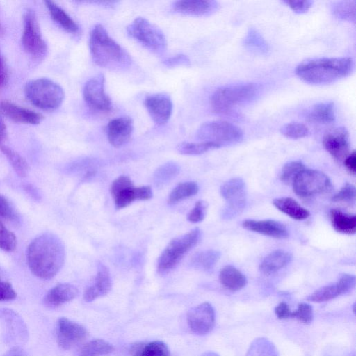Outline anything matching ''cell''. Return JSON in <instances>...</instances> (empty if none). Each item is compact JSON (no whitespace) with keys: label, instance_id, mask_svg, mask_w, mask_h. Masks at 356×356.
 I'll return each mask as SVG.
<instances>
[{"label":"cell","instance_id":"1","mask_svg":"<svg viewBox=\"0 0 356 356\" xmlns=\"http://www.w3.org/2000/svg\"><path fill=\"white\" fill-rule=\"evenodd\" d=\"M65 247L61 240L51 233L35 237L29 245L26 259L31 273L42 280L54 277L65 261Z\"/></svg>","mask_w":356,"mask_h":356},{"label":"cell","instance_id":"2","mask_svg":"<svg viewBox=\"0 0 356 356\" xmlns=\"http://www.w3.org/2000/svg\"><path fill=\"white\" fill-rule=\"evenodd\" d=\"M354 68L351 58H318L305 60L296 68V74L305 82L324 85L349 76Z\"/></svg>","mask_w":356,"mask_h":356},{"label":"cell","instance_id":"3","mask_svg":"<svg viewBox=\"0 0 356 356\" xmlns=\"http://www.w3.org/2000/svg\"><path fill=\"white\" fill-rule=\"evenodd\" d=\"M89 47L93 61L102 67L124 71L131 65L129 54L110 37L101 24H97L92 29Z\"/></svg>","mask_w":356,"mask_h":356},{"label":"cell","instance_id":"4","mask_svg":"<svg viewBox=\"0 0 356 356\" xmlns=\"http://www.w3.org/2000/svg\"><path fill=\"white\" fill-rule=\"evenodd\" d=\"M261 86L255 83H241L222 86L213 93L212 108L217 112H225L235 106L254 101L259 95Z\"/></svg>","mask_w":356,"mask_h":356},{"label":"cell","instance_id":"5","mask_svg":"<svg viewBox=\"0 0 356 356\" xmlns=\"http://www.w3.org/2000/svg\"><path fill=\"white\" fill-rule=\"evenodd\" d=\"M27 99L35 106L43 110H55L63 102L65 92L62 87L46 78L29 81L24 87Z\"/></svg>","mask_w":356,"mask_h":356},{"label":"cell","instance_id":"6","mask_svg":"<svg viewBox=\"0 0 356 356\" xmlns=\"http://www.w3.org/2000/svg\"><path fill=\"white\" fill-rule=\"evenodd\" d=\"M200 237V229L195 228L187 234L172 239L159 257L158 273L165 275L175 268L186 253L198 243Z\"/></svg>","mask_w":356,"mask_h":356},{"label":"cell","instance_id":"7","mask_svg":"<svg viewBox=\"0 0 356 356\" xmlns=\"http://www.w3.org/2000/svg\"><path fill=\"white\" fill-rule=\"evenodd\" d=\"M128 35L147 49L163 54L167 49V40L163 31L143 17L136 18L127 27Z\"/></svg>","mask_w":356,"mask_h":356},{"label":"cell","instance_id":"8","mask_svg":"<svg viewBox=\"0 0 356 356\" xmlns=\"http://www.w3.org/2000/svg\"><path fill=\"white\" fill-rule=\"evenodd\" d=\"M196 138L201 142L213 143L220 147L241 143L243 134L239 127L230 122L211 121L198 128Z\"/></svg>","mask_w":356,"mask_h":356},{"label":"cell","instance_id":"9","mask_svg":"<svg viewBox=\"0 0 356 356\" xmlns=\"http://www.w3.org/2000/svg\"><path fill=\"white\" fill-rule=\"evenodd\" d=\"M294 193L302 197H307L327 192L332 185L330 178L319 170L304 168L292 182Z\"/></svg>","mask_w":356,"mask_h":356},{"label":"cell","instance_id":"10","mask_svg":"<svg viewBox=\"0 0 356 356\" xmlns=\"http://www.w3.org/2000/svg\"><path fill=\"white\" fill-rule=\"evenodd\" d=\"M111 192L118 209L127 207L135 200H147L152 197L149 186L134 187L131 179L124 175L113 181Z\"/></svg>","mask_w":356,"mask_h":356},{"label":"cell","instance_id":"11","mask_svg":"<svg viewBox=\"0 0 356 356\" xmlns=\"http://www.w3.org/2000/svg\"><path fill=\"white\" fill-rule=\"evenodd\" d=\"M220 194L226 200L221 217L225 220L235 218L243 210L246 203V187L244 181L235 177L226 181L220 187Z\"/></svg>","mask_w":356,"mask_h":356},{"label":"cell","instance_id":"12","mask_svg":"<svg viewBox=\"0 0 356 356\" xmlns=\"http://www.w3.org/2000/svg\"><path fill=\"white\" fill-rule=\"evenodd\" d=\"M22 43L24 49L31 56L40 57L47 51V44L42 35L35 13L27 9L23 14Z\"/></svg>","mask_w":356,"mask_h":356},{"label":"cell","instance_id":"13","mask_svg":"<svg viewBox=\"0 0 356 356\" xmlns=\"http://www.w3.org/2000/svg\"><path fill=\"white\" fill-rule=\"evenodd\" d=\"M104 76L102 74L90 79L85 84L83 96L88 106L101 111H109L112 102L104 90Z\"/></svg>","mask_w":356,"mask_h":356},{"label":"cell","instance_id":"14","mask_svg":"<svg viewBox=\"0 0 356 356\" xmlns=\"http://www.w3.org/2000/svg\"><path fill=\"white\" fill-rule=\"evenodd\" d=\"M191 330L197 335L209 333L215 325V311L209 302L201 303L191 308L187 314Z\"/></svg>","mask_w":356,"mask_h":356},{"label":"cell","instance_id":"15","mask_svg":"<svg viewBox=\"0 0 356 356\" xmlns=\"http://www.w3.org/2000/svg\"><path fill=\"white\" fill-rule=\"evenodd\" d=\"M88 336L87 330L81 325L65 317L57 322L56 337L58 346L68 350L84 340Z\"/></svg>","mask_w":356,"mask_h":356},{"label":"cell","instance_id":"16","mask_svg":"<svg viewBox=\"0 0 356 356\" xmlns=\"http://www.w3.org/2000/svg\"><path fill=\"white\" fill-rule=\"evenodd\" d=\"M355 286V277L350 274H342L333 284L322 286L307 297V300L322 302L334 299L350 291Z\"/></svg>","mask_w":356,"mask_h":356},{"label":"cell","instance_id":"17","mask_svg":"<svg viewBox=\"0 0 356 356\" xmlns=\"http://www.w3.org/2000/svg\"><path fill=\"white\" fill-rule=\"evenodd\" d=\"M152 120L158 125L165 124L172 112V102L169 95L156 93L147 96L144 101Z\"/></svg>","mask_w":356,"mask_h":356},{"label":"cell","instance_id":"18","mask_svg":"<svg viewBox=\"0 0 356 356\" xmlns=\"http://www.w3.org/2000/svg\"><path fill=\"white\" fill-rule=\"evenodd\" d=\"M323 144L329 154L337 161H344L349 155V134L344 127L336 128L324 137Z\"/></svg>","mask_w":356,"mask_h":356},{"label":"cell","instance_id":"19","mask_svg":"<svg viewBox=\"0 0 356 356\" xmlns=\"http://www.w3.org/2000/svg\"><path fill=\"white\" fill-rule=\"evenodd\" d=\"M134 130V122L131 118L124 116L111 120L107 124L106 134L109 143L115 147L126 144Z\"/></svg>","mask_w":356,"mask_h":356},{"label":"cell","instance_id":"20","mask_svg":"<svg viewBox=\"0 0 356 356\" xmlns=\"http://www.w3.org/2000/svg\"><path fill=\"white\" fill-rule=\"evenodd\" d=\"M0 113L14 122L29 124H38L43 119L40 113L8 101L0 102Z\"/></svg>","mask_w":356,"mask_h":356},{"label":"cell","instance_id":"21","mask_svg":"<svg viewBox=\"0 0 356 356\" xmlns=\"http://www.w3.org/2000/svg\"><path fill=\"white\" fill-rule=\"evenodd\" d=\"M244 229L275 238L289 237L286 227L280 222L274 220H245L243 221Z\"/></svg>","mask_w":356,"mask_h":356},{"label":"cell","instance_id":"22","mask_svg":"<svg viewBox=\"0 0 356 356\" xmlns=\"http://www.w3.org/2000/svg\"><path fill=\"white\" fill-rule=\"evenodd\" d=\"M112 282L108 268L103 264L98 265V270L93 284L88 287L83 299L89 302L106 295L111 289Z\"/></svg>","mask_w":356,"mask_h":356},{"label":"cell","instance_id":"23","mask_svg":"<svg viewBox=\"0 0 356 356\" xmlns=\"http://www.w3.org/2000/svg\"><path fill=\"white\" fill-rule=\"evenodd\" d=\"M218 6V3L215 1L182 0L175 1L172 8L184 15L204 16L213 13Z\"/></svg>","mask_w":356,"mask_h":356},{"label":"cell","instance_id":"24","mask_svg":"<svg viewBox=\"0 0 356 356\" xmlns=\"http://www.w3.org/2000/svg\"><path fill=\"white\" fill-rule=\"evenodd\" d=\"M79 293L77 288L69 283H61L51 288L46 294L44 302L50 307L60 306L75 298Z\"/></svg>","mask_w":356,"mask_h":356},{"label":"cell","instance_id":"25","mask_svg":"<svg viewBox=\"0 0 356 356\" xmlns=\"http://www.w3.org/2000/svg\"><path fill=\"white\" fill-rule=\"evenodd\" d=\"M292 260V255L283 250H277L268 254L259 265L260 272L270 275L287 266Z\"/></svg>","mask_w":356,"mask_h":356},{"label":"cell","instance_id":"26","mask_svg":"<svg viewBox=\"0 0 356 356\" xmlns=\"http://www.w3.org/2000/svg\"><path fill=\"white\" fill-rule=\"evenodd\" d=\"M330 221L332 227L337 232L353 235L356 232V216L332 209L330 211Z\"/></svg>","mask_w":356,"mask_h":356},{"label":"cell","instance_id":"27","mask_svg":"<svg viewBox=\"0 0 356 356\" xmlns=\"http://www.w3.org/2000/svg\"><path fill=\"white\" fill-rule=\"evenodd\" d=\"M219 280L225 288L232 291L241 290L247 284L245 276L231 265L225 266L221 269Z\"/></svg>","mask_w":356,"mask_h":356},{"label":"cell","instance_id":"28","mask_svg":"<svg viewBox=\"0 0 356 356\" xmlns=\"http://www.w3.org/2000/svg\"><path fill=\"white\" fill-rule=\"evenodd\" d=\"M273 204L278 210L294 220H302L307 218L310 215L307 209L291 197L276 198Z\"/></svg>","mask_w":356,"mask_h":356},{"label":"cell","instance_id":"29","mask_svg":"<svg viewBox=\"0 0 356 356\" xmlns=\"http://www.w3.org/2000/svg\"><path fill=\"white\" fill-rule=\"evenodd\" d=\"M305 118L312 122L328 124L334 120V106L332 102H322L314 105L309 109Z\"/></svg>","mask_w":356,"mask_h":356},{"label":"cell","instance_id":"30","mask_svg":"<svg viewBox=\"0 0 356 356\" xmlns=\"http://www.w3.org/2000/svg\"><path fill=\"white\" fill-rule=\"evenodd\" d=\"M45 4L51 18L64 30L71 33L79 31L76 23L62 8L52 1H45Z\"/></svg>","mask_w":356,"mask_h":356},{"label":"cell","instance_id":"31","mask_svg":"<svg viewBox=\"0 0 356 356\" xmlns=\"http://www.w3.org/2000/svg\"><path fill=\"white\" fill-rule=\"evenodd\" d=\"M220 257V252L217 250L201 251L193 256L190 264L196 269L209 271L213 268Z\"/></svg>","mask_w":356,"mask_h":356},{"label":"cell","instance_id":"32","mask_svg":"<svg viewBox=\"0 0 356 356\" xmlns=\"http://www.w3.org/2000/svg\"><path fill=\"white\" fill-rule=\"evenodd\" d=\"M243 43L247 49L257 54H266L269 50L268 44L265 39L253 27L248 29Z\"/></svg>","mask_w":356,"mask_h":356},{"label":"cell","instance_id":"33","mask_svg":"<svg viewBox=\"0 0 356 356\" xmlns=\"http://www.w3.org/2000/svg\"><path fill=\"white\" fill-rule=\"evenodd\" d=\"M179 165L173 161L167 162L159 167L154 174V183L157 188L165 186L179 173Z\"/></svg>","mask_w":356,"mask_h":356},{"label":"cell","instance_id":"34","mask_svg":"<svg viewBox=\"0 0 356 356\" xmlns=\"http://www.w3.org/2000/svg\"><path fill=\"white\" fill-rule=\"evenodd\" d=\"M114 348L109 342L96 339L86 343L79 350L77 356H103L111 353Z\"/></svg>","mask_w":356,"mask_h":356},{"label":"cell","instance_id":"35","mask_svg":"<svg viewBox=\"0 0 356 356\" xmlns=\"http://www.w3.org/2000/svg\"><path fill=\"white\" fill-rule=\"evenodd\" d=\"M245 356H280L275 345L268 339H255L250 344Z\"/></svg>","mask_w":356,"mask_h":356},{"label":"cell","instance_id":"36","mask_svg":"<svg viewBox=\"0 0 356 356\" xmlns=\"http://www.w3.org/2000/svg\"><path fill=\"white\" fill-rule=\"evenodd\" d=\"M199 190L198 185L193 181H186L179 184L170 193L168 204H174L186 198L195 195Z\"/></svg>","mask_w":356,"mask_h":356},{"label":"cell","instance_id":"37","mask_svg":"<svg viewBox=\"0 0 356 356\" xmlns=\"http://www.w3.org/2000/svg\"><path fill=\"white\" fill-rule=\"evenodd\" d=\"M332 12L338 19L355 22L356 1H339L334 2L332 5Z\"/></svg>","mask_w":356,"mask_h":356},{"label":"cell","instance_id":"38","mask_svg":"<svg viewBox=\"0 0 356 356\" xmlns=\"http://www.w3.org/2000/svg\"><path fill=\"white\" fill-rule=\"evenodd\" d=\"M0 149L6 156L10 165L20 177H25L29 170V166L25 159L13 149L0 144Z\"/></svg>","mask_w":356,"mask_h":356},{"label":"cell","instance_id":"39","mask_svg":"<svg viewBox=\"0 0 356 356\" xmlns=\"http://www.w3.org/2000/svg\"><path fill=\"white\" fill-rule=\"evenodd\" d=\"M219 147H220L218 145L209 142H184L177 145V149L182 154L197 155L203 154L210 149Z\"/></svg>","mask_w":356,"mask_h":356},{"label":"cell","instance_id":"40","mask_svg":"<svg viewBox=\"0 0 356 356\" xmlns=\"http://www.w3.org/2000/svg\"><path fill=\"white\" fill-rule=\"evenodd\" d=\"M137 356H170V351L167 344L163 341H154L144 346Z\"/></svg>","mask_w":356,"mask_h":356},{"label":"cell","instance_id":"41","mask_svg":"<svg viewBox=\"0 0 356 356\" xmlns=\"http://www.w3.org/2000/svg\"><path fill=\"white\" fill-rule=\"evenodd\" d=\"M305 168V165L300 161H292L286 163L282 169L281 181L286 185L292 184L295 177Z\"/></svg>","mask_w":356,"mask_h":356},{"label":"cell","instance_id":"42","mask_svg":"<svg viewBox=\"0 0 356 356\" xmlns=\"http://www.w3.org/2000/svg\"><path fill=\"white\" fill-rule=\"evenodd\" d=\"M280 132L289 138L298 139L305 137L309 130L305 124L295 122L284 124L280 128Z\"/></svg>","mask_w":356,"mask_h":356},{"label":"cell","instance_id":"43","mask_svg":"<svg viewBox=\"0 0 356 356\" xmlns=\"http://www.w3.org/2000/svg\"><path fill=\"white\" fill-rule=\"evenodd\" d=\"M16 245L15 235L0 220V248L6 252H13Z\"/></svg>","mask_w":356,"mask_h":356},{"label":"cell","instance_id":"44","mask_svg":"<svg viewBox=\"0 0 356 356\" xmlns=\"http://www.w3.org/2000/svg\"><path fill=\"white\" fill-rule=\"evenodd\" d=\"M355 187L351 184L346 183L340 191L332 196V200L333 202L353 203L355 201Z\"/></svg>","mask_w":356,"mask_h":356},{"label":"cell","instance_id":"45","mask_svg":"<svg viewBox=\"0 0 356 356\" xmlns=\"http://www.w3.org/2000/svg\"><path fill=\"white\" fill-rule=\"evenodd\" d=\"M291 318H295L305 324H309L314 318L313 308L307 303H300L297 309L292 312Z\"/></svg>","mask_w":356,"mask_h":356},{"label":"cell","instance_id":"46","mask_svg":"<svg viewBox=\"0 0 356 356\" xmlns=\"http://www.w3.org/2000/svg\"><path fill=\"white\" fill-rule=\"evenodd\" d=\"M207 203L200 200L195 203V207L188 213L187 219L188 221L196 223L202 221L205 216Z\"/></svg>","mask_w":356,"mask_h":356},{"label":"cell","instance_id":"47","mask_svg":"<svg viewBox=\"0 0 356 356\" xmlns=\"http://www.w3.org/2000/svg\"><path fill=\"white\" fill-rule=\"evenodd\" d=\"M0 217L8 220L17 218V213L10 202L0 194Z\"/></svg>","mask_w":356,"mask_h":356},{"label":"cell","instance_id":"48","mask_svg":"<svg viewBox=\"0 0 356 356\" xmlns=\"http://www.w3.org/2000/svg\"><path fill=\"white\" fill-rule=\"evenodd\" d=\"M16 296L17 294L12 285L3 280L0 277V301L13 300Z\"/></svg>","mask_w":356,"mask_h":356},{"label":"cell","instance_id":"49","mask_svg":"<svg viewBox=\"0 0 356 356\" xmlns=\"http://www.w3.org/2000/svg\"><path fill=\"white\" fill-rule=\"evenodd\" d=\"M286 3L291 10L298 14L306 13L312 6V1H284Z\"/></svg>","mask_w":356,"mask_h":356},{"label":"cell","instance_id":"50","mask_svg":"<svg viewBox=\"0 0 356 356\" xmlns=\"http://www.w3.org/2000/svg\"><path fill=\"white\" fill-rule=\"evenodd\" d=\"M163 64L169 67L176 66H189L191 65V61L186 55L177 54L165 58L163 60Z\"/></svg>","mask_w":356,"mask_h":356},{"label":"cell","instance_id":"51","mask_svg":"<svg viewBox=\"0 0 356 356\" xmlns=\"http://www.w3.org/2000/svg\"><path fill=\"white\" fill-rule=\"evenodd\" d=\"M275 313L277 318L287 319L291 318L292 312L286 302H282L275 307Z\"/></svg>","mask_w":356,"mask_h":356},{"label":"cell","instance_id":"52","mask_svg":"<svg viewBox=\"0 0 356 356\" xmlns=\"http://www.w3.org/2000/svg\"><path fill=\"white\" fill-rule=\"evenodd\" d=\"M344 165L350 173L355 175L356 172V153L353 151L343 161Z\"/></svg>","mask_w":356,"mask_h":356},{"label":"cell","instance_id":"53","mask_svg":"<svg viewBox=\"0 0 356 356\" xmlns=\"http://www.w3.org/2000/svg\"><path fill=\"white\" fill-rule=\"evenodd\" d=\"M8 79V70L4 58L0 51V88L4 86Z\"/></svg>","mask_w":356,"mask_h":356},{"label":"cell","instance_id":"54","mask_svg":"<svg viewBox=\"0 0 356 356\" xmlns=\"http://www.w3.org/2000/svg\"><path fill=\"white\" fill-rule=\"evenodd\" d=\"M6 135V126L3 119L0 117V143Z\"/></svg>","mask_w":356,"mask_h":356},{"label":"cell","instance_id":"55","mask_svg":"<svg viewBox=\"0 0 356 356\" xmlns=\"http://www.w3.org/2000/svg\"><path fill=\"white\" fill-rule=\"evenodd\" d=\"M201 356H219L217 353L211 351L207 352Z\"/></svg>","mask_w":356,"mask_h":356},{"label":"cell","instance_id":"56","mask_svg":"<svg viewBox=\"0 0 356 356\" xmlns=\"http://www.w3.org/2000/svg\"><path fill=\"white\" fill-rule=\"evenodd\" d=\"M353 308H355V305H353ZM353 312L355 313V309H353Z\"/></svg>","mask_w":356,"mask_h":356}]
</instances>
